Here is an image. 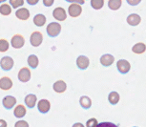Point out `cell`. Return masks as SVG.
<instances>
[{
  "instance_id": "cell-1",
  "label": "cell",
  "mask_w": 146,
  "mask_h": 127,
  "mask_svg": "<svg viewBox=\"0 0 146 127\" xmlns=\"http://www.w3.org/2000/svg\"><path fill=\"white\" fill-rule=\"evenodd\" d=\"M46 32L50 37H56L61 32V25L56 22H51L47 26Z\"/></svg>"
},
{
  "instance_id": "cell-2",
  "label": "cell",
  "mask_w": 146,
  "mask_h": 127,
  "mask_svg": "<svg viewBox=\"0 0 146 127\" xmlns=\"http://www.w3.org/2000/svg\"><path fill=\"white\" fill-rule=\"evenodd\" d=\"M82 13V7L81 5L76 4V3H72L68 8V13L71 17H78Z\"/></svg>"
},
{
  "instance_id": "cell-3",
  "label": "cell",
  "mask_w": 146,
  "mask_h": 127,
  "mask_svg": "<svg viewBox=\"0 0 146 127\" xmlns=\"http://www.w3.org/2000/svg\"><path fill=\"white\" fill-rule=\"evenodd\" d=\"M117 68L120 74H125L130 71L131 64H130V62L126 59H119L117 63Z\"/></svg>"
},
{
  "instance_id": "cell-4",
  "label": "cell",
  "mask_w": 146,
  "mask_h": 127,
  "mask_svg": "<svg viewBox=\"0 0 146 127\" xmlns=\"http://www.w3.org/2000/svg\"><path fill=\"white\" fill-rule=\"evenodd\" d=\"M15 65V61L11 57H4L0 59V67L4 71H10Z\"/></svg>"
},
{
  "instance_id": "cell-5",
  "label": "cell",
  "mask_w": 146,
  "mask_h": 127,
  "mask_svg": "<svg viewBox=\"0 0 146 127\" xmlns=\"http://www.w3.org/2000/svg\"><path fill=\"white\" fill-rule=\"evenodd\" d=\"M11 44L15 49H20L25 44V38L21 35H15L11 39Z\"/></svg>"
},
{
  "instance_id": "cell-6",
  "label": "cell",
  "mask_w": 146,
  "mask_h": 127,
  "mask_svg": "<svg viewBox=\"0 0 146 127\" xmlns=\"http://www.w3.org/2000/svg\"><path fill=\"white\" fill-rule=\"evenodd\" d=\"M43 41V35L40 32H34L30 37V42L31 45L34 47H38L41 45Z\"/></svg>"
},
{
  "instance_id": "cell-7",
  "label": "cell",
  "mask_w": 146,
  "mask_h": 127,
  "mask_svg": "<svg viewBox=\"0 0 146 127\" xmlns=\"http://www.w3.org/2000/svg\"><path fill=\"white\" fill-rule=\"evenodd\" d=\"M17 78L19 79V81L23 82V83L28 82L31 79V71H30V69H28L27 67L21 68L20 71L18 72Z\"/></svg>"
},
{
  "instance_id": "cell-8",
  "label": "cell",
  "mask_w": 146,
  "mask_h": 127,
  "mask_svg": "<svg viewBox=\"0 0 146 127\" xmlns=\"http://www.w3.org/2000/svg\"><path fill=\"white\" fill-rule=\"evenodd\" d=\"M53 16L54 19H56L57 21H64L67 18V13L64 8L62 7H57L53 11Z\"/></svg>"
},
{
  "instance_id": "cell-9",
  "label": "cell",
  "mask_w": 146,
  "mask_h": 127,
  "mask_svg": "<svg viewBox=\"0 0 146 127\" xmlns=\"http://www.w3.org/2000/svg\"><path fill=\"white\" fill-rule=\"evenodd\" d=\"M37 108L41 114H46L50 111L51 109V103L48 99H40L37 103Z\"/></svg>"
},
{
  "instance_id": "cell-10",
  "label": "cell",
  "mask_w": 146,
  "mask_h": 127,
  "mask_svg": "<svg viewBox=\"0 0 146 127\" xmlns=\"http://www.w3.org/2000/svg\"><path fill=\"white\" fill-rule=\"evenodd\" d=\"M2 104H3L4 108L7 110L12 109L13 107H15L16 104V98L13 96H6L2 100Z\"/></svg>"
},
{
  "instance_id": "cell-11",
  "label": "cell",
  "mask_w": 146,
  "mask_h": 127,
  "mask_svg": "<svg viewBox=\"0 0 146 127\" xmlns=\"http://www.w3.org/2000/svg\"><path fill=\"white\" fill-rule=\"evenodd\" d=\"M127 23L130 25V26H133V27H136L137 25L140 24L141 22V17L137 15V13H131L127 16V19H126Z\"/></svg>"
},
{
  "instance_id": "cell-12",
  "label": "cell",
  "mask_w": 146,
  "mask_h": 127,
  "mask_svg": "<svg viewBox=\"0 0 146 127\" xmlns=\"http://www.w3.org/2000/svg\"><path fill=\"white\" fill-rule=\"evenodd\" d=\"M90 65V60L87 57L85 56H79L78 59H76V66L81 69V70H85L89 67Z\"/></svg>"
},
{
  "instance_id": "cell-13",
  "label": "cell",
  "mask_w": 146,
  "mask_h": 127,
  "mask_svg": "<svg viewBox=\"0 0 146 127\" xmlns=\"http://www.w3.org/2000/svg\"><path fill=\"white\" fill-rule=\"evenodd\" d=\"M15 16L19 20H28L30 17V12L26 8H19V9L16 10Z\"/></svg>"
},
{
  "instance_id": "cell-14",
  "label": "cell",
  "mask_w": 146,
  "mask_h": 127,
  "mask_svg": "<svg viewBox=\"0 0 146 127\" xmlns=\"http://www.w3.org/2000/svg\"><path fill=\"white\" fill-rule=\"evenodd\" d=\"M13 87V80L8 76H3L0 78V89L8 91Z\"/></svg>"
},
{
  "instance_id": "cell-15",
  "label": "cell",
  "mask_w": 146,
  "mask_h": 127,
  "mask_svg": "<svg viewBox=\"0 0 146 127\" xmlns=\"http://www.w3.org/2000/svg\"><path fill=\"white\" fill-rule=\"evenodd\" d=\"M115 61V57L110 54H105L100 57V63L104 67H109Z\"/></svg>"
},
{
  "instance_id": "cell-16",
  "label": "cell",
  "mask_w": 146,
  "mask_h": 127,
  "mask_svg": "<svg viewBox=\"0 0 146 127\" xmlns=\"http://www.w3.org/2000/svg\"><path fill=\"white\" fill-rule=\"evenodd\" d=\"M53 89L54 92H56V93H59V94L64 93L66 89H67V84H66V82L63 80H57L54 83Z\"/></svg>"
},
{
  "instance_id": "cell-17",
  "label": "cell",
  "mask_w": 146,
  "mask_h": 127,
  "mask_svg": "<svg viewBox=\"0 0 146 127\" xmlns=\"http://www.w3.org/2000/svg\"><path fill=\"white\" fill-rule=\"evenodd\" d=\"M24 101H25V104H26L27 107H29V108H34V107L35 106V104H36L37 98H36V96H35V95L30 94V95H27L25 96Z\"/></svg>"
},
{
  "instance_id": "cell-18",
  "label": "cell",
  "mask_w": 146,
  "mask_h": 127,
  "mask_svg": "<svg viewBox=\"0 0 146 127\" xmlns=\"http://www.w3.org/2000/svg\"><path fill=\"white\" fill-rule=\"evenodd\" d=\"M26 113H27V111H26L25 106L22 105V104H19V105H17L15 108V111H13V115H15L16 118H23L24 116L26 115Z\"/></svg>"
},
{
  "instance_id": "cell-19",
  "label": "cell",
  "mask_w": 146,
  "mask_h": 127,
  "mask_svg": "<svg viewBox=\"0 0 146 127\" xmlns=\"http://www.w3.org/2000/svg\"><path fill=\"white\" fill-rule=\"evenodd\" d=\"M34 23L35 26L42 27L46 23V16L42 15V13H38L34 17Z\"/></svg>"
},
{
  "instance_id": "cell-20",
  "label": "cell",
  "mask_w": 146,
  "mask_h": 127,
  "mask_svg": "<svg viewBox=\"0 0 146 127\" xmlns=\"http://www.w3.org/2000/svg\"><path fill=\"white\" fill-rule=\"evenodd\" d=\"M132 51H133V53L137 54V55L143 54L146 51V45L142 42H139V43L135 44V45L133 46Z\"/></svg>"
},
{
  "instance_id": "cell-21",
  "label": "cell",
  "mask_w": 146,
  "mask_h": 127,
  "mask_svg": "<svg viewBox=\"0 0 146 127\" xmlns=\"http://www.w3.org/2000/svg\"><path fill=\"white\" fill-rule=\"evenodd\" d=\"M27 62H28V65L32 69H36L38 64H39V60H38V57L35 56V55H31V56H29Z\"/></svg>"
},
{
  "instance_id": "cell-22",
  "label": "cell",
  "mask_w": 146,
  "mask_h": 127,
  "mask_svg": "<svg viewBox=\"0 0 146 127\" xmlns=\"http://www.w3.org/2000/svg\"><path fill=\"white\" fill-rule=\"evenodd\" d=\"M79 103H80L82 108L89 109L91 107V105H92V100H91V98H89V96H82L81 98H79Z\"/></svg>"
},
{
  "instance_id": "cell-23",
  "label": "cell",
  "mask_w": 146,
  "mask_h": 127,
  "mask_svg": "<svg viewBox=\"0 0 146 127\" xmlns=\"http://www.w3.org/2000/svg\"><path fill=\"white\" fill-rule=\"evenodd\" d=\"M122 5V0H109L108 7L112 11H117Z\"/></svg>"
},
{
  "instance_id": "cell-24",
  "label": "cell",
  "mask_w": 146,
  "mask_h": 127,
  "mask_svg": "<svg viewBox=\"0 0 146 127\" xmlns=\"http://www.w3.org/2000/svg\"><path fill=\"white\" fill-rule=\"evenodd\" d=\"M119 98H120V96H119V95H118V93L115 92V91L111 92L109 94V96H108V100H109V102L112 104V105H115L117 103H118Z\"/></svg>"
},
{
  "instance_id": "cell-25",
  "label": "cell",
  "mask_w": 146,
  "mask_h": 127,
  "mask_svg": "<svg viewBox=\"0 0 146 127\" xmlns=\"http://www.w3.org/2000/svg\"><path fill=\"white\" fill-rule=\"evenodd\" d=\"M11 13H12V6H11V5L6 4V3L1 4V6H0V13H1L2 15L7 16L11 15Z\"/></svg>"
},
{
  "instance_id": "cell-26",
  "label": "cell",
  "mask_w": 146,
  "mask_h": 127,
  "mask_svg": "<svg viewBox=\"0 0 146 127\" xmlns=\"http://www.w3.org/2000/svg\"><path fill=\"white\" fill-rule=\"evenodd\" d=\"M91 6L94 10H100L104 6V0H91Z\"/></svg>"
},
{
  "instance_id": "cell-27",
  "label": "cell",
  "mask_w": 146,
  "mask_h": 127,
  "mask_svg": "<svg viewBox=\"0 0 146 127\" xmlns=\"http://www.w3.org/2000/svg\"><path fill=\"white\" fill-rule=\"evenodd\" d=\"M10 44L8 42V40L4 39V38H1L0 39V53H5L9 50Z\"/></svg>"
},
{
  "instance_id": "cell-28",
  "label": "cell",
  "mask_w": 146,
  "mask_h": 127,
  "mask_svg": "<svg viewBox=\"0 0 146 127\" xmlns=\"http://www.w3.org/2000/svg\"><path fill=\"white\" fill-rule=\"evenodd\" d=\"M9 1L12 8H15V9L20 8L24 5V0H9Z\"/></svg>"
},
{
  "instance_id": "cell-29",
  "label": "cell",
  "mask_w": 146,
  "mask_h": 127,
  "mask_svg": "<svg viewBox=\"0 0 146 127\" xmlns=\"http://www.w3.org/2000/svg\"><path fill=\"white\" fill-rule=\"evenodd\" d=\"M98 120H96V118H90L89 120H87L86 122V127H96L98 125Z\"/></svg>"
},
{
  "instance_id": "cell-30",
  "label": "cell",
  "mask_w": 146,
  "mask_h": 127,
  "mask_svg": "<svg viewBox=\"0 0 146 127\" xmlns=\"http://www.w3.org/2000/svg\"><path fill=\"white\" fill-rule=\"evenodd\" d=\"M96 127H118L117 125H115V123L109 122V121H105V122H101L100 124H98Z\"/></svg>"
},
{
  "instance_id": "cell-31",
  "label": "cell",
  "mask_w": 146,
  "mask_h": 127,
  "mask_svg": "<svg viewBox=\"0 0 146 127\" xmlns=\"http://www.w3.org/2000/svg\"><path fill=\"white\" fill-rule=\"evenodd\" d=\"M15 127H29V123L26 120H18L15 122Z\"/></svg>"
},
{
  "instance_id": "cell-32",
  "label": "cell",
  "mask_w": 146,
  "mask_h": 127,
  "mask_svg": "<svg viewBox=\"0 0 146 127\" xmlns=\"http://www.w3.org/2000/svg\"><path fill=\"white\" fill-rule=\"evenodd\" d=\"M126 1L131 6H137V5H139L141 2V0H126Z\"/></svg>"
},
{
  "instance_id": "cell-33",
  "label": "cell",
  "mask_w": 146,
  "mask_h": 127,
  "mask_svg": "<svg viewBox=\"0 0 146 127\" xmlns=\"http://www.w3.org/2000/svg\"><path fill=\"white\" fill-rule=\"evenodd\" d=\"M54 3V0H43V5L45 7H51Z\"/></svg>"
},
{
  "instance_id": "cell-34",
  "label": "cell",
  "mask_w": 146,
  "mask_h": 127,
  "mask_svg": "<svg viewBox=\"0 0 146 127\" xmlns=\"http://www.w3.org/2000/svg\"><path fill=\"white\" fill-rule=\"evenodd\" d=\"M67 2H70V3H76V4H79V5H83L85 3V0H65Z\"/></svg>"
},
{
  "instance_id": "cell-35",
  "label": "cell",
  "mask_w": 146,
  "mask_h": 127,
  "mask_svg": "<svg viewBox=\"0 0 146 127\" xmlns=\"http://www.w3.org/2000/svg\"><path fill=\"white\" fill-rule=\"evenodd\" d=\"M27 3L29 5H32V6H34V5H36L38 2H39V0H26Z\"/></svg>"
},
{
  "instance_id": "cell-36",
  "label": "cell",
  "mask_w": 146,
  "mask_h": 127,
  "mask_svg": "<svg viewBox=\"0 0 146 127\" xmlns=\"http://www.w3.org/2000/svg\"><path fill=\"white\" fill-rule=\"evenodd\" d=\"M0 127H7V122L4 120H0Z\"/></svg>"
},
{
  "instance_id": "cell-37",
  "label": "cell",
  "mask_w": 146,
  "mask_h": 127,
  "mask_svg": "<svg viewBox=\"0 0 146 127\" xmlns=\"http://www.w3.org/2000/svg\"><path fill=\"white\" fill-rule=\"evenodd\" d=\"M72 127H84V125L82 123H79V122H78V123H75L74 124L73 126Z\"/></svg>"
},
{
  "instance_id": "cell-38",
  "label": "cell",
  "mask_w": 146,
  "mask_h": 127,
  "mask_svg": "<svg viewBox=\"0 0 146 127\" xmlns=\"http://www.w3.org/2000/svg\"><path fill=\"white\" fill-rule=\"evenodd\" d=\"M5 1H7V0H0V3H4Z\"/></svg>"
}]
</instances>
